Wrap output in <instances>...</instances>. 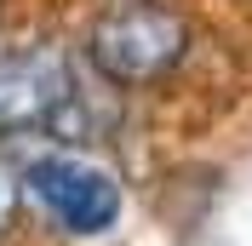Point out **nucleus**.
Returning <instances> with one entry per match:
<instances>
[{
  "mask_svg": "<svg viewBox=\"0 0 252 246\" xmlns=\"http://www.w3.org/2000/svg\"><path fill=\"white\" fill-rule=\"evenodd\" d=\"M17 206H23V172L0 160V241L12 235V223H17Z\"/></svg>",
  "mask_w": 252,
  "mask_h": 246,
  "instance_id": "nucleus-4",
  "label": "nucleus"
},
{
  "mask_svg": "<svg viewBox=\"0 0 252 246\" xmlns=\"http://www.w3.org/2000/svg\"><path fill=\"white\" fill-rule=\"evenodd\" d=\"M80 58L115 92H149L189 58V17L160 0H109L86 23Z\"/></svg>",
  "mask_w": 252,
  "mask_h": 246,
  "instance_id": "nucleus-1",
  "label": "nucleus"
},
{
  "mask_svg": "<svg viewBox=\"0 0 252 246\" xmlns=\"http://www.w3.org/2000/svg\"><path fill=\"white\" fill-rule=\"evenodd\" d=\"M23 200L46 217L63 241H103L126 212V189L97 154L86 149H46L23 166Z\"/></svg>",
  "mask_w": 252,
  "mask_h": 246,
  "instance_id": "nucleus-2",
  "label": "nucleus"
},
{
  "mask_svg": "<svg viewBox=\"0 0 252 246\" xmlns=\"http://www.w3.org/2000/svg\"><path fill=\"white\" fill-rule=\"evenodd\" d=\"M75 109H80V80L63 52L52 46L0 52V138L69 132Z\"/></svg>",
  "mask_w": 252,
  "mask_h": 246,
  "instance_id": "nucleus-3",
  "label": "nucleus"
}]
</instances>
